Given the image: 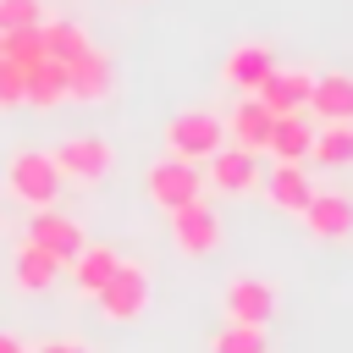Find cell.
Segmentation results:
<instances>
[{
  "instance_id": "obj_14",
  "label": "cell",
  "mask_w": 353,
  "mask_h": 353,
  "mask_svg": "<svg viewBox=\"0 0 353 353\" xmlns=\"http://www.w3.org/2000/svg\"><path fill=\"white\" fill-rule=\"evenodd\" d=\"M66 99V61H39V66H28L22 72V105H33V110H55Z\"/></svg>"
},
{
  "instance_id": "obj_24",
  "label": "cell",
  "mask_w": 353,
  "mask_h": 353,
  "mask_svg": "<svg viewBox=\"0 0 353 353\" xmlns=\"http://www.w3.org/2000/svg\"><path fill=\"white\" fill-rule=\"evenodd\" d=\"M0 55L11 61V66H39L44 61V39H39V28H17V33H0Z\"/></svg>"
},
{
  "instance_id": "obj_28",
  "label": "cell",
  "mask_w": 353,
  "mask_h": 353,
  "mask_svg": "<svg viewBox=\"0 0 353 353\" xmlns=\"http://www.w3.org/2000/svg\"><path fill=\"white\" fill-rule=\"evenodd\" d=\"M0 353H28V347H22V342H17L11 331H0Z\"/></svg>"
},
{
  "instance_id": "obj_2",
  "label": "cell",
  "mask_w": 353,
  "mask_h": 353,
  "mask_svg": "<svg viewBox=\"0 0 353 353\" xmlns=\"http://www.w3.org/2000/svg\"><path fill=\"white\" fill-rule=\"evenodd\" d=\"M226 143V127H221V116L215 110H176L171 121H165V154H176V160H210L215 149Z\"/></svg>"
},
{
  "instance_id": "obj_21",
  "label": "cell",
  "mask_w": 353,
  "mask_h": 353,
  "mask_svg": "<svg viewBox=\"0 0 353 353\" xmlns=\"http://www.w3.org/2000/svg\"><path fill=\"white\" fill-rule=\"evenodd\" d=\"M39 39H44V55L50 61H77L94 39H88V28H77V22H66V17H44L39 22Z\"/></svg>"
},
{
  "instance_id": "obj_4",
  "label": "cell",
  "mask_w": 353,
  "mask_h": 353,
  "mask_svg": "<svg viewBox=\"0 0 353 353\" xmlns=\"http://www.w3.org/2000/svg\"><path fill=\"white\" fill-rule=\"evenodd\" d=\"M149 309V270L132 259H121L116 270H110V281L99 287V314L110 320V325H127V320H138Z\"/></svg>"
},
{
  "instance_id": "obj_10",
  "label": "cell",
  "mask_w": 353,
  "mask_h": 353,
  "mask_svg": "<svg viewBox=\"0 0 353 353\" xmlns=\"http://www.w3.org/2000/svg\"><path fill=\"white\" fill-rule=\"evenodd\" d=\"M309 72H292V66H270L254 88V99L270 110V116H292V110H309Z\"/></svg>"
},
{
  "instance_id": "obj_12",
  "label": "cell",
  "mask_w": 353,
  "mask_h": 353,
  "mask_svg": "<svg viewBox=\"0 0 353 353\" xmlns=\"http://www.w3.org/2000/svg\"><path fill=\"white\" fill-rule=\"evenodd\" d=\"M303 226L314 232V237H325V243H336V237H353V199L347 193H309V204H303Z\"/></svg>"
},
{
  "instance_id": "obj_9",
  "label": "cell",
  "mask_w": 353,
  "mask_h": 353,
  "mask_svg": "<svg viewBox=\"0 0 353 353\" xmlns=\"http://www.w3.org/2000/svg\"><path fill=\"white\" fill-rule=\"evenodd\" d=\"M204 182L221 188V193H254L259 188V154L237 149V143H221L210 160H204Z\"/></svg>"
},
{
  "instance_id": "obj_3",
  "label": "cell",
  "mask_w": 353,
  "mask_h": 353,
  "mask_svg": "<svg viewBox=\"0 0 353 353\" xmlns=\"http://www.w3.org/2000/svg\"><path fill=\"white\" fill-rule=\"evenodd\" d=\"M55 171H61V182H83V188H99L105 176H110V165H116V149L99 138V132H77V138H66L55 154Z\"/></svg>"
},
{
  "instance_id": "obj_11",
  "label": "cell",
  "mask_w": 353,
  "mask_h": 353,
  "mask_svg": "<svg viewBox=\"0 0 353 353\" xmlns=\"http://www.w3.org/2000/svg\"><path fill=\"white\" fill-rule=\"evenodd\" d=\"M221 309H226V320H232V325H270V314H276V287H270V281L243 276V281H232V287H226Z\"/></svg>"
},
{
  "instance_id": "obj_6",
  "label": "cell",
  "mask_w": 353,
  "mask_h": 353,
  "mask_svg": "<svg viewBox=\"0 0 353 353\" xmlns=\"http://www.w3.org/2000/svg\"><path fill=\"white\" fill-rule=\"evenodd\" d=\"M165 226H171V243H176L182 254H215V248H221V215H215L204 199L171 210Z\"/></svg>"
},
{
  "instance_id": "obj_15",
  "label": "cell",
  "mask_w": 353,
  "mask_h": 353,
  "mask_svg": "<svg viewBox=\"0 0 353 353\" xmlns=\"http://www.w3.org/2000/svg\"><path fill=\"white\" fill-rule=\"evenodd\" d=\"M61 270H66V265H61V259H50L44 248H33L28 237H22V243H17V254H11V281H17L22 292H50Z\"/></svg>"
},
{
  "instance_id": "obj_19",
  "label": "cell",
  "mask_w": 353,
  "mask_h": 353,
  "mask_svg": "<svg viewBox=\"0 0 353 353\" xmlns=\"http://www.w3.org/2000/svg\"><path fill=\"white\" fill-rule=\"evenodd\" d=\"M270 66H276V61H270V44H237V50L226 55L221 77H226V88H237V94H254V88H259V77H265Z\"/></svg>"
},
{
  "instance_id": "obj_18",
  "label": "cell",
  "mask_w": 353,
  "mask_h": 353,
  "mask_svg": "<svg viewBox=\"0 0 353 353\" xmlns=\"http://www.w3.org/2000/svg\"><path fill=\"white\" fill-rule=\"evenodd\" d=\"M270 110L254 99V94H243V105L232 110V121H226V132H232V143L237 149H248V154H265V143H270Z\"/></svg>"
},
{
  "instance_id": "obj_22",
  "label": "cell",
  "mask_w": 353,
  "mask_h": 353,
  "mask_svg": "<svg viewBox=\"0 0 353 353\" xmlns=\"http://www.w3.org/2000/svg\"><path fill=\"white\" fill-rule=\"evenodd\" d=\"M309 160L314 165H353V121H320L314 143H309Z\"/></svg>"
},
{
  "instance_id": "obj_7",
  "label": "cell",
  "mask_w": 353,
  "mask_h": 353,
  "mask_svg": "<svg viewBox=\"0 0 353 353\" xmlns=\"http://www.w3.org/2000/svg\"><path fill=\"white\" fill-rule=\"evenodd\" d=\"M110 88H116V66L99 44H88L77 61H66V99L99 105V99H110Z\"/></svg>"
},
{
  "instance_id": "obj_20",
  "label": "cell",
  "mask_w": 353,
  "mask_h": 353,
  "mask_svg": "<svg viewBox=\"0 0 353 353\" xmlns=\"http://www.w3.org/2000/svg\"><path fill=\"white\" fill-rule=\"evenodd\" d=\"M309 143H314V127H309L303 110H292V116H276L270 121L265 154H276V160H309Z\"/></svg>"
},
{
  "instance_id": "obj_5",
  "label": "cell",
  "mask_w": 353,
  "mask_h": 353,
  "mask_svg": "<svg viewBox=\"0 0 353 353\" xmlns=\"http://www.w3.org/2000/svg\"><path fill=\"white\" fill-rule=\"evenodd\" d=\"M149 199L171 215V210H182V204L204 199V171H199L193 160L165 154V160H154V165H149Z\"/></svg>"
},
{
  "instance_id": "obj_25",
  "label": "cell",
  "mask_w": 353,
  "mask_h": 353,
  "mask_svg": "<svg viewBox=\"0 0 353 353\" xmlns=\"http://www.w3.org/2000/svg\"><path fill=\"white\" fill-rule=\"evenodd\" d=\"M39 22H44V0H0V33L39 28Z\"/></svg>"
},
{
  "instance_id": "obj_13",
  "label": "cell",
  "mask_w": 353,
  "mask_h": 353,
  "mask_svg": "<svg viewBox=\"0 0 353 353\" xmlns=\"http://www.w3.org/2000/svg\"><path fill=\"white\" fill-rule=\"evenodd\" d=\"M309 193H314V182H309L303 160H276V165L265 171V199H270L276 210H287V215H303Z\"/></svg>"
},
{
  "instance_id": "obj_16",
  "label": "cell",
  "mask_w": 353,
  "mask_h": 353,
  "mask_svg": "<svg viewBox=\"0 0 353 353\" xmlns=\"http://www.w3.org/2000/svg\"><path fill=\"white\" fill-rule=\"evenodd\" d=\"M116 265H121V254H116L110 243H83V254H77L66 270H72V287H77L83 298H99V287L110 281Z\"/></svg>"
},
{
  "instance_id": "obj_23",
  "label": "cell",
  "mask_w": 353,
  "mask_h": 353,
  "mask_svg": "<svg viewBox=\"0 0 353 353\" xmlns=\"http://www.w3.org/2000/svg\"><path fill=\"white\" fill-rule=\"evenodd\" d=\"M210 353H270V336H265V325H221L215 336H210Z\"/></svg>"
},
{
  "instance_id": "obj_8",
  "label": "cell",
  "mask_w": 353,
  "mask_h": 353,
  "mask_svg": "<svg viewBox=\"0 0 353 353\" xmlns=\"http://www.w3.org/2000/svg\"><path fill=\"white\" fill-rule=\"evenodd\" d=\"M28 243H33V248H44L50 259L72 265V259L83 254V226L50 204V210H33V221H28Z\"/></svg>"
},
{
  "instance_id": "obj_27",
  "label": "cell",
  "mask_w": 353,
  "mask_h": 353,
  "mask_svg": "<svg viewBox=\"0 0 353 353\" xmlns=\"http://www.w3.org/2000/svg\"><path fill=\"white\" fill-rule=\"evenodd\" d=\"M39 353H94V347H83V342H72V336H61V342H44Z\"/></svg>"
},
{
  "instance_id": "obj_1",
  "label": "cell",
  "mask_w": 353,
  "mask_h": 353,
  "mask_svg": "<svg viewBox=\"0 0 353 353\" xmlns=\"http://www.w3.org/2000/svg\"><path fill=\"white\" fill-rule=\"evenodd\" d=\"M6 193L28 210H50L55 193H61V171L44 149H17L11 165H6Z\"/></svg>"
},
{
  "instance_id": "obj_26",
  "label": "cell",
  "mask_w": 353,
  "mask_h": 353,
  "mask_svg": "<svg viewBox=\"0 0 353 353\" xmlns=\"http://www.w3.org/2000/svg\"><path fill=\"white\" fill-rule=\"evenodd\" d=\"M11 105H22V66H11L0 55V110H11Z\"/></svg>"
},
{
  "instance_id": "obj_17",
  "label": "cell",
  "mask_w": 353,
  "mask_h": 353,
  "mask_svg": "<svg viewBox=\"0 0 353 353\" xmlns=\"http://www.w3.org/2000/svg\"><path fill=\"white\" fill-rule=\"evenodd\" d=\"M309 110L320 121H353V77L347 72H325L309 83Z\"/></svg>"
}]
</instances>
